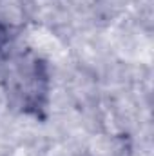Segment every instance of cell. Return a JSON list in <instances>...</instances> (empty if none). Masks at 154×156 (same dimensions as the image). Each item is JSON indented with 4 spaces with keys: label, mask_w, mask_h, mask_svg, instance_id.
I'll return each mask as SVG.
<instances>
[{
    "label": "cell",
    "mask_w": 154,
    "mask_h": 156,
    "mask_svg": "<svg viewBox=\"0 0 154 156\" xmlns=\"http://www.w3.org/2000/svg\"><path fill=\"white\" fill-rule=\"evenodd\" d=\"M7 89L15 94L26 113L40 115L49 98V73L38 55L31 51L16 53L7 64Z\"/></svg>",
    "instance_id": "1"
}]
</instances>
